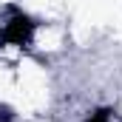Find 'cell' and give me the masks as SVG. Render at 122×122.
<instances>
[{
  "instance_id": "cell-1",
  "label": "cell",
  "mask_w": 122,
  "mask_h": 122,
  "mask_svg": "<svg viewBox=\"0 0 122 122\" xmlns=\"http://www.w3.org/2000/svg\"><path fill=\"white\" fill-rule=\"evenodd\" d=\"M34 31H37V23L31 20L29 14L11 11V17L0 29V40L3 43H11V46H29L31 40H34Z\"/></svg>"
},
{
  "instance_id": "cell-2",
  "label": "cell",
  "mask_w": 122,
  "mask_h": 122,
  "mask_svg": "<svg viewBox=\"0 0 122 122\" xmlns=\"http://www.w3.org/2000/svg\"><path fill=\"white\" fill-rule=\"evenodd\" d=\"M114 119V108H108V105H102V108H97V111H91L88 117L82 122H111Z\"/></svg>"
},
{
  "instance_id": "cell-3",
  "label": "cell",
  "mask_w": 122,
  "mask_h": 122,
  "mask_svg": "<svg viewBox=\"0 0 122 122\" xmlns=\"http://www.w3.org/2000/svg\"><path fill=\"white\" fill-rule=\"evenodd\" d=\"M0 122H14V111L9 105H0Z\"/></svg>"
}]
</instances>
